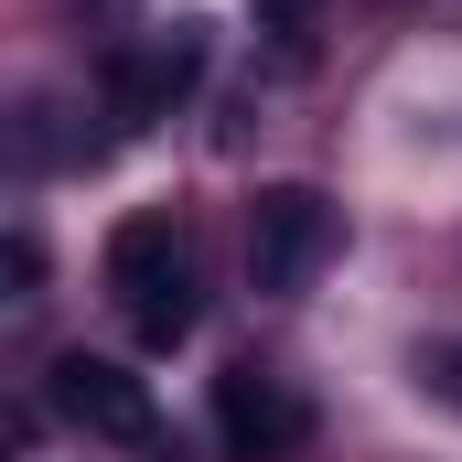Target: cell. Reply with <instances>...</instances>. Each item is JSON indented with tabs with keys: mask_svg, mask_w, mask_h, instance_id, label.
Returning a JSON list of instances; mask_svg holds the SVG:
<instances>
[{
	"mask_svg": "<svg viewBox=\"0 0 462 462\" xmlns=\"http://www.w3.org/2000/svg\"><path fill=\"white\" fill-rule=\"evenodd\" d=\"M108 291H118V312H129V334H140V345H183V334H194V312H205L194 236L172 226V216H129V226L108 236Z\"/></svg>",
	"mask_w": 462,
	"mask_h": 462,
	"instance_id": "obj_1",
	"label": "cell"
},
{
	"mask_svg": "<svg viewBox=\"0 0 462 462\" xmlns=\"http://www.w3.org/2000/svg\"><path fill=\"white\" fill-rule=\"evenodd\" d=\"M323 258H334V205L312 183H269L247 205V269H258V291H301Z\"/></svg>",
	"mask_w": 462,
	"mask_h": 462,
	"instance_id": "obj_2",
	"label": "cell"
},
{
	"mask_svg": "<svg viewBox=\"0 0 462 462\" xmlns=\"http://www.w3.org/2000/svg\"><path fill=\"white\" fill-rule=\"evenodd\" d=\"M54 409L87 430V441H118V452H151L162 441V420H151V387L129 376V365H108V355H54Z\"/></svg>",
	"mask_w": 462,
	"mask_h": 462,
	"instance_id": "obj_3",
	"label": "cell"
},
{
	"mask_svg": "<svg viewBox=\"0 0 462 462\" xmlns=\"http://www.w3.org/2000/svg\"><path fill=\"white\" fill-rule=\"evenodd\" d=\"M216 430H226L236 462H291L301 441H312V409H301L291 376H269V365H226V376H216Z\"/></svg>",
	"mask_w": 462,
	"mask_h": 462,
	"instance_id": "obj_4",
	"label": "cell"
},
{
	"mask_svg": "<svg viewBox=\"0 0 462 462\" xmlns=\"http://www.w3.org/2000/svg\"><path fill=\"white\" fill-rule=\"evenodd\" d=\"M205 76V32L194 22H162V32H140V43H118V65H108V97L118 118H162L183 87Z\"/></svg>",
	"mask_w": 462,
	"mask_h": 462,
	"instance_id": "obj_5",
	"label": "cell"
},
{
	"mask_svg": "<svg viewBox=\"0 0 462 462\" xmlns=\"http://www.w3.org/2000/svg\"><path fill=\"white\" fill-rule=\"evenodd\" d=\"M420 387H430L441 409H462V345H420Z\"/></svg>",
	"mask_w": 462,
	"mask_h": 462,
	"instance_id": "obj_6",
	"label": "cell"
},
{
	"mask_svg": "<svg viewBox=\"0 0 462 462\" xmlns=\"http://www.w3.org/2000/svg\"><path fill=\"white\" fill-rule=\"evenodd\" d=\"M32 280H43V247H32V236H11V301H32Z\"/></svg>",
	"mask_w": 462,
	"mask_h": 462,
	"instance_id": "obj_7",
	"label": "cell"
}]
</instances>
